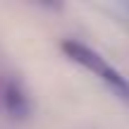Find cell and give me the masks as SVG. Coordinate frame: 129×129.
<instances>
[{"instance_id":"cell-1","label":"cell","mask_w":129,"mask_h":129,"mask_svg":"<svg viewBox=\"0 0 129 129\" xmlns=\"http://www.w3.org/2000/svg\"><path fill=\"white\" fill-rule=\"evenodd\" d=\"M62 50H64V55H67L72 62L81 64L84 69H88L91 74H96L117 98H122V101L129 103V81L117 72L115 67H110V64L105 62V57H101L96 50H91L88 46H84V43H79V41H64Z\"/></svg>"},{"instance_id":"cell-3","label":"cell","mask_w":129,"mask_h":129,"mask_svg":"<svg viewBox=\"0 0 129 129\" xmlns=\"http://www.w3.org/2000/svg\"><path fill=\"white\" fill-rule=\"evenodd\" d=\"M127 10H129V5H127Z\"/></svg>"},{"instance_id":"cell-2","label":"cell","mask_w":129,"mask_h":129,"mask_svg":"<svg viewBox=\"0 0 129 129\" xmlns=\"http://www.w3.org/2000/svg\"><path fill=\"white\" fill-rule=\"evenodd\" d=\"M0 98H3L5 110L12 117H26L31 112V103H29L26 91L22 88V84L14 81V79H7L3 84V91H0Z\"/></svg>"}]
</instances>
